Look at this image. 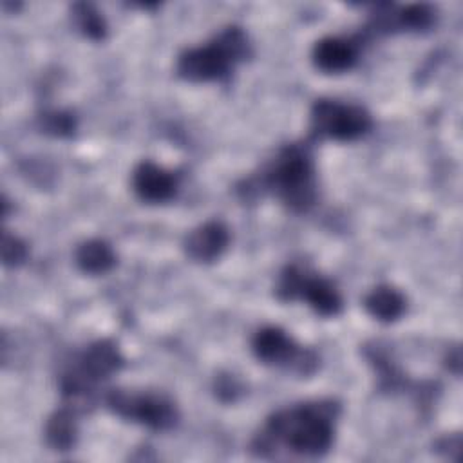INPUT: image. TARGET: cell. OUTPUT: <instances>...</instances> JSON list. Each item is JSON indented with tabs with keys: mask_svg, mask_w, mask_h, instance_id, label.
Wrapping results in <instances>:
<instances>
[{
	"mask_svg": "<svg viewBox=\"0 0 463 463\" xmlns=\"http://www.w3.org/2000/svg\"><path fill=\"white\" fill-rule=\"evenodd\" d=\"M365 309L371 317L382 322H391L403 313L405 298L400 291L389 286H378L365 297Z\"/></svg>",
	"mask_w": 463,
	"mask_h": 463,
	"instance_id": "cell-12",
	"label": "cell"
},
{
	"mask_svg": "<svg viewBox=\"0 0 463 463\" xmlns=\"http://www.w3.org/2000/svg\"><path fill=\"white\" fill-rule=\"evenodd\" d=\"M43 128L54 136H71L74 130V119L65 112H51L43 116Z\"/></svg>",
	"mask_w": 463,
	"mask_h": 463,
	"instance_id": "cell-17",
	"label": "cell"
},
{
	"mask_svg": "<svg viewBox=\"0 0 463 463\" xmlns=\"http://www.w3.org/2000/svg\"><path fill=\"white\" fill-rule=\"evenodd\" d=\"M391 24L402 29H425L432 24V11L427 5L414 4L394 14Z\"/></svg>",
	"mask_w": 463,
	"mask_h": 463,
	"instance_id": "cell-16",
	"label": "cell"
},
{
	"mask_svg": "<svg viewBox=\"0 0 463 463\" xmlns=\"http://www.w3.org/2000/svg\"><path fill=\"white\" fill-rule=\"evenodd\" d=\"M255 356L268 364L279 367H291L300 374H309L317 367V356L311 351L297 345L282 329L264 327L253 338Z\"/></svg>",
	"mask_w": 463,
	"mask_h": 463,
	"instance_id": "cell-8",
	"label": "cell"
},
{
	"mask_svg": "<svg viewBox=\"0 0 463 463\" xmlns=\"http://www.w3.org/2000/svg\"><path fill=\"white\" fill-rule=\"evenodd\" d=\"M27 255V250H25V244L16 239L14 235H4L2 239V257H4V262L7 266H16L20 264Z\"/></svg>",
	"mask_w": 463,
	"mask_h": 463,
	"instance_id": "cell-18",
	"label": "cell"
},
{
	"mask_svg": "<svg viewBox=\"0 0 463 463\" xmlns=\"http://www.w3.org/2000/svg\"><path fill=\"white\" fill-rule=\"evenodd\" d=\"M123 358L118 347L101 340L87 347V351L78 358V364L71 373L63 376V391L67 394H80L90 389L92 383L109 378L114 371L119 369Z\"/></svg>",
	"mask_w": 463,
	"mask_h": 463,
	"instance_id": "cell-6",
	"label": "cell"
},
{
	"mask_svg": "<svg viewBox=\"0 0 463 463\" xmlns=\"http://www.w3.org/2000/svg\"><path fill=\"white\" fill-rule=\"evenodd\" d=\"M311 125L318 136L351 141L362 137L371 128V116L356 105L320 99L313 105Z\"/></svg>",
	"mask_w": 463,
	"mask_h": 463,
	"instance_id": "cell-5",
	"label": "cell"
},
{
	"mask_svg": "<svg viewBox=\"0 0 463 463\" xmlns=\"http://www.w3.org/2000/svg\"><path fill=\"white\" fill-rule=\"evenodd\" d=\"M74 20L78 29L92 40H99L105 36V22L103 16L89 4H76L74 5Z\"/></svg>",
	"mask_w": 463,
	"mask_h": 463,
	"instance_id": "cell-15",
	"label": "cell"
},
{
	"mask_svg": "<svg viewBox=\"0 0 463 463\" xmlns=\"http://www.w3.org/2000/svg\"><path fill=\"white\" fill-rule=\"evenodd\" d=\"M45 438L56 450H69L76 441V423L71 411L61 409L54 412L45 427Z\"/></svg>",
	"mask_w": 463,
	"mask_h": 463,
	"instance_id": "cell-14",
	"label": "cell"
},
{
	"mask_svg": "<svg viewBox=\"0 0 463 463\" xmlns=\"http://www.w3.org/2000/svg\"><path fill=\"white\" fill-rule=\"evenodd\" d=\"M132 184L139 199L146 203H165L174 197L177 179L174 174L163 170L161 166L145 161L134 170Z\"/></svg>",
	"mask_w": 463,
	"mask_h": 463,
	"instance_id": "cell-9",
	"label": "cell"
},
{
	"mask_svg": "<svg viewBox=\"0 0 463 463\" xmlns=\"http://www.w3.org/2000/svg\"><path fill=\"white\" fill-rule=\"evenodd\" d=\"M107 405L118 416L156 430L172 427L177 418L174 405L156 394H128L125 391H114L107 396Z\"/></svg>",
	"mask_w": 463,
	"mask_h": 463,
	"instance_id": "cell-7",
	"label": "cell"
},
{
	"mask_svg": "<svg viewBox=\"0 0 463 463\" xmlns=\"http://www.w3.org/2000/svg\"><path fill=\"white\" fill-rule=\"evenodd\" d=\"M76 264L85 273L99 275V273L109 271L116 264V255L107 242H103L99 239H92V241L83 242L78 248Z\"/></svg>",
	"mask_w": 463,
	"mask_h": 463,
	"instance_id": "cell-13",
	"label": "cell"
},
{
	"mask_svg": "<svg viewBox=\"0 0 463 463\" xmlns=\"http://www.w3.org/2000/svg\"><path fill=\"white\" fill-rule=\"evenodd\" d=\"M277 293L282 300L302 298L324 317H333L342 307V298L329 280L315 273H306L297 266L284 269Z\"/></svg>",
	"mask_w": 463,
	"mask_h": 463,
	"instance_id": "cell-4",
	"label": "cell"
},
{
	"mask_svg": "<svg viewBox=\"0 0 463 463\" xmlns=\"http://www.w3.org/2000/svg\"><path fill=\"white\" fill-rule=\"evenodd\" d=\"M333 403H306L275 412L262 432L268 443H284L289 450L304 456L327 452L335 436Z\"/></svg>",
	"mask_w": 463,
	"mask_h": 463,
	"instance_id": "cell-1",
	"label": "cell"
},
{
	"mask_svg": "<svg viewBox=\"0 0 463 463\" xmlns=\"http://www.w3.org/2000/svg\"><path fill=\"white\" fill-rule=\"evenodd\" d=\"M248 54L246 34L239 27L222 31L204 47H195L181 54L177 72L190 81H212L226 76L237 61Z\"/></svg>",
	"mask_w": 463,
	"mask_h": 463,
	"instance_id": "cell-2",
	"label": "cell"
},
{
	"mask_svg": "<svg viewBox=\"0 0 463 463\" xmlns=\"http://www.w3.org/2000/svg\"><path fill=\"white\" fill-rule=\"evenodd\" d=\"M356 47L344 38H324L313 49V61L324 72L349 71L356 61Z\"/></svg>",
	"mask_w": 463,
	"mask_h": 463,
	"instance_id": "cell-11",
	"label": "cell"
},
{
	"mask_svg": "<svg viewBox=\"0 0 463 463\" xmlns=\"http://www.w3.org/2000/svg\"><path fill=\"white\" fill-rule=\"evenodd\" d=\"M228 228L217 221H210L195 228L184 241V250L190 259L197 262L215 260L228 246Z\"/></svg>",
	"mask_w": 463,
	"mask_h": 463,
	"instance_id": "cell-10",
	"label": "cell"
},
{
	"mask_svg": "<svg viewBox=\"0 0 463 463\" xmlns=\"http://www.w3.org/2000/svg\"><path fill=\"white\" fill-rule=\"evenodd\" d=\"M273 194L297 212H306L315 201V172L309 154L300 146L284 148L266 179Z\"/></svg>",
	"mask_w": 463,
	"mask_h": 463,
	"instance_id": "cell-3",
	"label": "cell"
}]
</instances>
